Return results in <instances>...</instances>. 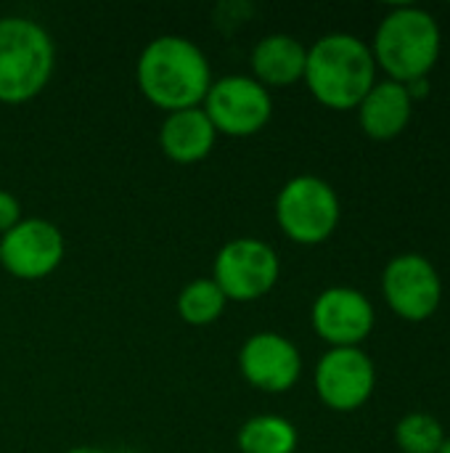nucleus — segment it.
<instances>
[{
	"label": "nucleus",
	"instance_id": "f257e3e1",
	"mask_svg": "<svg viewBox=\"0 0 450 453\" xmlns=\"http://www.w3.org/2000/svg\"><path fill=\"white\" fill-rule=\"evenodd\" d=\"M135 80L146 101L172 114L204 104L212 88V66L194 40L162 35L141 50Z\"/></svg>",
	"mask_w": 450,
	"mask_h": 453
},
{
	"label": "nucleus",
	"instance_id": "f03ea898",
	"mask_svg": "<svg viewBox=\"0 0 450 453\" xmlns=\"http://www.w3.org/2000/svg\"><path fill=\"white\" fill-rule=\"evenodd\" d=\"M305 85L332 111L358 109L377 82V64L369 42L350 32H329L308 48Z\"/></svg>",
	"mask_w": 450,
	"mask_h": 453
},
{
	"label": "nucleus",
	"instance_id": "7ed1b4c3",
	"mask_svg": "<svg viewBox=\"0 0 450 453\" xmlns=\"http://www.w3.org/2000/svg\"><path fill=\"white\" fill-rule=\"evenodd\" d=\"M374 64L400 85L427 80L440 61L443 32L438 19L419 5L390 8L369 45Z\"/></svg>",
	"mask_w": 450,
	"mask_h": 453
},
{
	"label": "nucleus",
	"instance_id": "20e7f679",
	"mask_svg": "<svg viewBox=\"0 0 450 453\" xmlns=\"http://www.w3.org/2000/svg\"><path fill=\"white\" fill-rule=\"evenodd\" d=\"M56 69V45L45 27L27 16H0V101L37 98Z\"/></svg>",
	"mask_w": 450,
	"mask_h": 453
},
{
	"label": "nucleus",
	"instance_id": "39448f33",
	"mask_svg": "<svg viewBox=\"0 0 450 453\" xmlns=\"http://www.w3.org/2000/svg\"><path fill=\"white\" fill-rule=\"evenodd\" d=\"M342 204L332 183L318 175H297L276 196V223L284 236L302 247L324 244L334 236Z\"/></svg>",
	"mask_w": 450,
	"mask_h": 453
},
{
	"label": "nucleus",
	"instance_id": "423d86ee",
	"mask_svg": "<svg viewBox=\"0 0 450 453\" xmlns=\"http://www.w3.org/2000/svg\"><path fill=\"white\" fill-rule=\"evenodd\" d=\"M217 135L249 138L257 135L273 117L271 90L252 74H225L212 80V88L202 104Z\"/></svg>",
	"mask_w": 450,
	"mask_h": 453
},
{
	"label": "nucleus",
	"instance_id": "0eeeda50",
	"mask_svg": "<svg viewBox=\"0 0 450 453\" xmlns=\"http://www.w3.org/2000/svg\"><path fill=\"white\" fill-rule=\"evenodd\" d=\"M281 276V260L276 250L252 236L233 239L223 244L215 257L212 281L220 287L225 300L233 303H255L265 297Z\"/></svg>",
	"mask_w": 450,
	"mask_h": 453
},
{
	"label": "nucleus",
	"instance_id": "6e6552de",
	"mask_svg": "<svg viewBox=\"0 0 450 453\" xmlns=\"http://www.w3.org/2000/svg\"><path fill=\"white\" fill-rule=\"evenodd\" d=\"M382 295L395 316L422 324L432 319L443 303V279L430 257L419 252H403L385 265Z\"/></svg>",
	"mask_w": 450,
	"mask_h": 453
},
{
	"label": "nucleus",
	"instance_id": "1a4fd4ad",
	"mask_svg": "<svg viewBox=\"0 0 450 453\" xmlns=\"http://www.w3.org/2000/svg\"><path fill=\"white\" fill-rule=\"evenodd\" d=\"M377 388V369L361 348H329L316 366V393L332 411L350 414L369 403Z\"/></svg>",
	"mask_w": 450,
	"mask_h": 453
},
{
	"label": "nucleus",
	"instance_id": "9d476101",
	"mask_svg": "<svg viewBox=\"0 0 450 453\" xmlns=\"http://www.w3.org/2000/svg\"><path fill=\"white\" fill-rule=\"evenodd\" d=\"M64 255V234L42 218H24L0 239V265L19 281H40L50 276Z\"/></svg>",
	"mask_w": 450,
	"mask_h": 453
},
{
	"label": "nucleus",
	"instance_id": "9b49d317",
	"mask_svg": "<svg viewBox=\"0 0 450 453\" xmlns=\"http://www.w3.org/2000/svg\"><path fill=\"white\" fill-rule=\"evenodd\" d=\"M310 324L329 348H361L374 332L377 313L361 289L329 287L316 297Z\"/></svg>",
	"mask_w": 450,
	"mask_h": 453
},
{
	"label": "nucleus",
	"instance_id": "f8f14e48",
	"mask_svg": "<svg viewBox=\"0 0 450 453\" xmlns=\"http://www.w3.org/2000/svg\"><path fill=\"white\" fill-rule=\"evenodd\" d=\"M241 377L263 393L278 395L292 390L302 374V356L292 340L278 332H257L239 350Z\"/></svg>",
	"mask_w": 450,
	"mask_h": 453
},
{
	"label": "nucleus",
	"instance_id": "ddd939ff",
	"mask_svg": "<svg viewBox=\"0 0 450 453\" xmlns=\"http://www.w3.org/2000/svg\"><path fill=\"white\" fill-rule=\"evenodd\" d=\"M414 114V98L408 96L406 85L395 80H377L374 88L358 104V122L361 130L374 141H393L398 138Z\"/></svg>",
	"mask_w": 450,
	"mask_h": 453
},
{
	"label": "nucleus",
	"instance_id": "4468645a",
	"mask_svg": "<svg viewBox=\"0 0 450 453\" xmlns=\"http://www.w3.org/2000/svg\"><path fill=\"white\" fill-rule=\"evenodd\" d=\"M217 133L202 106L172 111L164 117L159 130L162 154L175 165H196L215 149Z\"/></svg>",
	"mask_w": 450,
	"mask_h": 453
},
{
	"label": "nucleus",
	"instance_id": "2eb2a0df",
	"mask_svg": "<svg viewBox=\"0 0 450 453\" xmlns=\"http://www.w3.org/2000/svg\"><path fill=\"white\" fill-rule=\"evenodd\" d=\"M305 64H308V48L284 32L265 35L249 58L252 77L263 88H289L305 77Z\"/></svg>",
	"mask_w": 450,
	"mask_h": 453
},
{
	"label": "nucleus",
	"instance_id": "dca6fc26",
	"mask_svg": "<svg viewBox=\"0 0 450 453\" xmlns=\"http://www.w3.org/2000/svg\"><path fill=\"white\" fill-rule=\"evenodd\" d=\"M297 443V427L278 414H257L247 419L236 435L241 453H294Z\"/></svg>",
	"mask_w": 450,
	"mask_h": 453
},
{
	"label": "nucleus",
	"instance_id": "f3484780",
	"mask_svg": "<svg viewBox=\"0 0 450 453\" xmlns=\"http://www.w3.org/2000/svg\"><path fill=\"white\" fill-rule=\"evenodd\" d=\"M225 305H228V300L212 279H196V281L186 284L178 295V313L191 326L215 324L223 316Z\"/></svg>",
	"mask_w": 450,
	"mask_h": 453
},
{
	"label": "nucleus",
	"instance_id": "a211bd4d",
	"mask_svg": "<svg viewBox=\"0 0 450 453\" xmlns=\"http://www.w3.org/2000/svg\"><path fill=\"white\" fill-rule=\"evenodd\" d=\"M446 438L440 419L424 411H411L395 425V443L403 453H438Z\"/></svg>",
	"mask_w": 450,
	"mask_h": 453
},
{
	"label": "nucleus",
	"instance_id": "6ab92c4d",
	"mask_svg": "<svg viewBox=\"0 0 450 453\" xmlns=\"http://www.w3.org/2000/svg\"><path fill=\"white\" fill-rule=\"evenodd\" d=\"M24 218H21V204L19 199L11 194V191H3L0 188V236L8 234L13 226H19Z\"/></svg>",
	"mask_w": 450,
	"mask_h": 453
},
{
	"label": "nucleus",
	"instance_id": "aec40b11",
	"mask_svg": "<svg viewBox=\"0 0 450 453\" xmlns=\"http://www.w3.org/2000/svg\"><path fill=\"white\" fill-rule=\"evenodd\" d=\"M66 453H106V451H101V449H90V446H77V449H69Z\"/></svg>",
	"mask_w": 450,
	"mask_h": 453
},
{
	"label": "nucleus",
	"instance_id": "412c9836",
	"mask_svg": "<svg viewBox=\"0 0 450 453\" xmlns=\"http://www.w3.org/2000/svg\"><path fill=\"white\" fill-rule=\"evenodd\" d=\"M438 453H450V438H446V443L440 446V451Z\"/></svg>",
	"mask_w": 450,
	"mask_h": 453
}]
</instances>
